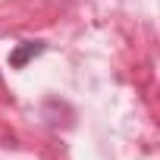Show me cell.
<instances>
[{
  "label": "cell",
  "mask_w": 160,
  "mask_h": 160,
  "mask_svg": "<svg viewBox=\"0 0 160 160\" xmlns=\"http://www.w3.org/2000/svg\"><path fill=\"white\" fill-rule=\"evenodd\" d=\"M41 50H44V44H41V41H25L22 47H16V50L10 53V66H13V69H22V66H25L32 57H38Z\"/></svg>",
  "instance_id": "cell-1"
}]
</instances>
